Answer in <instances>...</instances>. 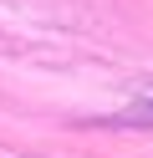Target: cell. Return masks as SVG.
<instances>
[{"label": "cell", "instance_id": "6da1fadb", "mask_svg": "<svg viewBox=\"0 0 153 158\" xmlns=\"http://www.w3.org/2000/svg\"><path fill=\"white\" fill-rule=\"evenodd\" d=\"M117 123H122V127H153V97H143L138 107H128Z\"/></svg>", "mask_w": 153, "mask_h": 158}]
</instances>
